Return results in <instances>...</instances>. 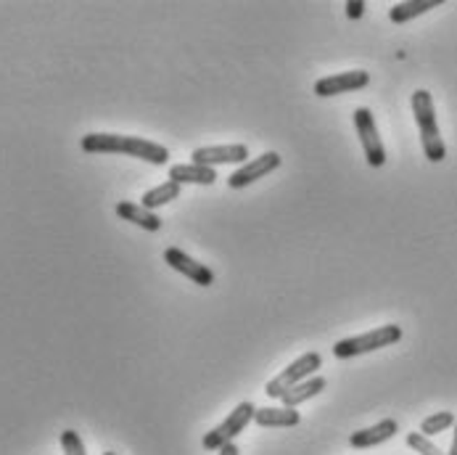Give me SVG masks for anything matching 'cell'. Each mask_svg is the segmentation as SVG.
I'll return each instance as SVG.
<instances>
[{
	"mask_svg": "<svg viewBox=\"0 0 457 455\" xmlns=\"http://www.w3.org/2000/svg\"><path fill=\"white\" fill-rule=\"evenodd\" d=\"M354 128H357V135H360L368 164L370 167H384L386 164V148H384V140H381L378 128H376L373 112L365 109V106L354 109Z\"/></svg>",
	"mask_w": 457,
	"mask_h": 455,
	"instance_id": "8992f818",
	"label": "cell"
},
{
	"mask_svg": "<svg viewBox=\"0 0 457 455\" xmlns=\"http://www.w3.org/2000/svg\"><path fill=\"white\" fill-rule=\"evenodd\" d=\"M194 162L204 167H217V164H246L249 159V146L244 143H225V146H201L194 154Z\"/></svg>",
	"mask_w": 457,
	"mask_h": 455,
	"instance_id": "ba28073f",
	"label": "cell"
},
{
	"mask_svg": "<svg viewBox=\"0 0 457 455\" xmlns=\"http://www.w3.org/2000/svg\"><path fill=\"white\" fill-rule=\"evenodd\" d=\"M326 379L323 376H310V379H304L302 384H296L294 390H288L283 394V408H299L302 402H307V400H312L315 394H320V392L326 390Z\"/></svg>",
	"mask_w": 457,
	"mask_h": 455,
	"instance_id": "9a60e30c",
	"label": "cell"
},
{
	"mask_svg": "<svg viewBox=\"0 0 457 455\" xmlns=\"http://www.w3.org/2000/svg\"><path fill=\"white\" fill-rule=\"evenodd\" d=\"M396 432H399V424H396L394 418H384V421H378V424H376V426H370V429H360V432H354V434L349 437V445H352V448H357V451L376 448V445L389 442Z\"/></svg>",
	"mask_w": 457,
	"mask_h": 455,
	"instance_id": "8fae6325",
	"label": "cell"
},
{
	"mask_svg": "<svg viewBox=\"0 0 457 455\" xmlns=\"http://www.w3.org/2000/svg\"><path fill=\"white\" fill-rule=\"evenodd\" d=\"M280 154H275V151H264L262 156L257 159H252V162H246L241 170H236L230 178H228V189H233V191H238V189H246V186H252L254 181H260L264 175H270L272 170H278L280 167Z\"/></svg>",
	"mask_w": 457,
	"mask_h": 455,
	"instance_id": "9c48e42d",
	"label": "cell"
},
{
	"mask_svg": "<svg viewBox=\"0 0 457 455\" xmlns=\"http://www.w3.org/2000/svg\"><path fill=\"white\" fill-rule=\"evenodd\" d=\"M402 339V328L394 324L378 325L368 333H360V336H349V339H341L333 344V355L338 360H349V358H357V355H365V352H376L381 347H392Z\"/></svg>",
	"mask_w": 457,
	"mask_h": 455,
	"instance_id": "3957f363",
	"label": "cell"
},
{
	"mask_svg": "<svg viewBox=\"0 0 457 455\" xmlns=\"http://www.w3.org/2000/svg\"><path fill=\"white\" fill-rule=\"evenodd\" d=\"M254 413H257V405L254 402H241L236 410H230V416L220 424V426H214L204 440H201V445H204V451H209V453H220L225 445H230L252 421H254Z\"/></svg>",
	"mask_w": 457,
	"mask_h": 455,
	"instance_id": "277c9868",
	"label": "cell"
},
{
	"mask_svg": "<svg viewBox=\"0 0 457 455\" xmlns=\"http://www.w3.org/2000/svg\"><path fill=\"white\" fill-rule=\"evenodd\" d=\"M104 455H117V453H112V451H109V453H104Z\"/></svg>",
	"mask_w": 457,
	"mask_h": 455,
	"instance_id": "cb8c5ba5",
	"label": "cell"
},
{
	"mask_svg": "<svg viewBox=\"0 0 457 455\" xmlns=\"http://www.w3.org/2000/svg\"><path fill=\"white\" fill-rule=\"evenodd\" d=\"M302 421L299 410L296 408H257L254 413V424L257 426H275V429H288V426H296Z\"/></svg>",
	"mask_w": 457,
	"mask_h": 455,
	"instance_id": "5bb4252c",
	"label": "cell"
},
{
	"mask_svg": "<svg viewBox=\"0 0 457 455\" xmlns=\"http://www.w3.org/2000/svg\"><path fill=\"white\" fill-rule=\"evenodd\" d=\"M62 448H64V455H87L85 445H82V437L74 429L62 432Z\"/></svg>",
	"mask_w": 457,
	"mask_h": 455,
	"instance_id": "ffe728a7",
	"label": "cell"
},
{
	"mask_svg": "<svg viewBox=\"0 0 457 455\" xmlns=\"http://www.w3.org/2000/svg\"><path fill=\"white\" fill-rule=\"evenodd\" d=\"M362 13H365V3L362 0H349L346 3V16L349 19H360Z\"/></svg>",
	"mask_w": 457,
	"mask_h": 455,
	"instance_id": "44dd1931",
	"label": "cell"
},
{
	"mask_svg": "<svg viewBox=\"0 0 457 455\" xmlns=\"http://www.w3.org/2000/svg\"><path fill=\"white\" fill-rule=\"evenodd\" d=\"M439 5H442V0H407V3H396L389 11V19H392L394 24H404V21H410L415 16H423L426 11L439 8Z\"/></svg>",
	"mask_w": 457,
	"mask_h": 455,
	"instance_id": "2e32d148",
	"label": "cell"
},
{
	"mask_svg": "<svg viewBox=\"0 0 457 455\" xmlns=\"http://www.w3.org/2000/svg\"><path fill=\"white\" fill-rule=\"evenodd\" d=\"M407 445L415 451V453H420V455H447V453H442L428 437H423L420 432H412V434H407Z\"/></svg>",
	"mask_w": 457,
	"mask_h": 455,
	"instance_id": "d6986e66",
	"label": "cell"
},
{
	"mask_svg": "<svg viewBox=\"0 0 457 455\" xmlns=\"http://www.w3.org/2000/svg\"><path fill=\"white\" fill-rule=\"evenodd\" d=\"M82 151L85 154H125L143 159L148 164H167L170 151L162 143L135 138V135H120V132H90L82 138Z\"/></svg>",
	"mask_w": 457,
	"mask_h": 455,
	"instance_id": "6da1fadb",
	"label": "cell"
},
{
	"mask_svg": "<svg viewBox=\"0 0 457 455\" xmlns=\"http://www.w3.org/2000/svg\"><path fill=\"white\" fill-rule=\"evenodd\" d=\"M183 191V186L180 183H175V181H167V183H162V186H156V189H151V191H145L143 194V206L145 209H159V206H164V204H170V201H175L178 196Z\"/></svg>",
	"mask_w": 457,
	"mask_h": 455,
	"instance_id": "e0dca14e",
	"label": "cell"
},
{
	"mask_svg": "<svg viewBox=\"0 0 457 455\" xmlns=\"http://www.w3.org/2000/svg\"><path fill=\"white\" fill-rule=\"evenodd\" d=\"M323 366V358H320V352H304L302 358H296L283 374H278L275 379H270L267 382V387H264V394L267 397H278V400H283V394L288 390H294L296 384H302L304 379H310V376H315V371Z\"/></svg>",
	"mask_w": 457,
	"mask_h": 455,
	"instance_id": "5b68a950",
	"label": "cell"
},
{
	"mask_svg": "<svg viewBox=\"0 0 457 455\" xmlns=\"http://www.w3.org/2000/svg\"><path fill=\"white\" fill-rule=\"evenodd\" d=\"M370 85V74L365 69H354V72H338L315 82V96L330 98V96H341V93H354Z\"/></svg>",
	"mask_w": 457,
	"mask_h": 455,
	"instance_id": "52a82bcc",
	"label": "cell"
},
{
	"mask_svg": "<svg viewBox=\"0 0 457 455\" xmlns=\"http://www.w3.org/2000/svg\"><path fill=\"white\" fill-rule=\"evenodd\" d=\"M117 215H120L122 220H128V223H135V225L143 228V231H151V233L162 231V217L154 215L151 209H145L143 204L120 201V204H117Z\"/></svg>",
	"mask_w": 457,
	"mask_h": 455,
	"instance_id": "4fadbf2b",
	"label": "cell"
},
{
	"mask_svg": "<svg viewBox=\"0 0 457 455\" xmlns=\"http://www.w3.org/2000/svg\"><path fill=\"white\" fill-rule=\"evenodd\" d=\"M412 114L420 131V143H423V154L428 156V162H445L447 156V146L442 140L439 122H436V109H434V98L428 90H415L412 93Z\"/></svg>",
	"mask_w": 457,
	"mask_h": 455,
	"instance_id": "7a4b0ae2",
	"label": "cell"
},
{
	"mask_svg": "<svg viewBox=\"0 0 457 455\" xmlns=\"http://www.w3.org/2000/svg\"><path fill=\"white\" fill-rule=\"evenodd\" d=\"M164 262H167L172 270L188 275V278H191L194 283H198V286H212V283H214V273H212L204 262H196L194 257H188V255H186L183 249H178V247L164 249Z\"/></svg>",
	"mask_w": 457,
	"mask_h": 455,
	"instance_id": "30bf717a",
	"label": "cell"
},
{
	"mask_svg": "<svg viewBox=\"0 0 457 455\" xmlns=\"http://www.w3.org/2000/svg\"><path fill=\"white\" fill-rule=\"evenodd\" d=\"M238 453H241V451H238V448H236L233 442H230V445H225V448L220 451V455H238Z\"/></svg>",
	"mask_w": 457,
	"mask_h": 455,
	"instance_id": "7402d4cb",
	"label": "cell"
},
{
	"mask_svg": "<svg viewBox=\"0 0 457 455\" xmlns=\"http://www.w3.org/2000/svg\"><path fill=\"white\" fill-rule=\"evenodd\" d=\"M170 181H175V183H196V186H214V181H217V173L212 170V167H204V164H196V162H191V164H172L170 167Z\"/></svg>",
	"mask_w": 457,
	"mask_h": 455,
	"instance_id": "7c38bea8",
	"label": "cell"
},
{
	"mask_svg": "<svg viewBox=\"0 0 457 455\" xmlns=\"http://www.w3.org/2000/svg\"><path fill=\"white\" fill-rule=\"evenodd\" d=\"M447 455H457V424H455V437H453V448Z\"/></svg>",
	"mask_w": 457,
	"mask_h": 455,
	"instance_id": "603a6c76",
	"label": "cell"
},
{
	"mask_svg": "<svg viewBox=\"0 0 457 455\" xmlns=\"http://www.w3.org/2000/svg\"><path fill=\"white\" fill-rule=\"evenodd\" d=\"M455 416L450 413V410H439V413H434V416H428L423 424H420V434L423 437H434V434H442V432H447L450 426H455Z\"/></svg>",
	"mask_w": 457,
	"mask_h": 455,
	"instance_id": "ac0fdd59",
	"label": "cell"
}]
</instances>
